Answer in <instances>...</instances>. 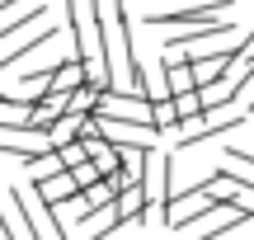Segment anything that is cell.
I'll return each mask as SVG.
<instances>
[{"label": "cell", "mask_w": 254, "mask_h": 240, "mask_svg": "<svg viewBox=\"0 0 254 240\" xmlns=\"http://www.w3.org/2000/svg\"><path fill=\"white\" fill-rule=\"evenodd\" d=\"M231 9V0H217V5H184V9H146V24L151 28H207L217 24Z\"/></svg>", "instance_id": "6da1fadb"}, {"label": "cell", "mask_w": 254, "mask_h": 240, "mask_svg": "<svg viewBox=\"0 0 254 240\" xmlns=\"http://www.w3.org/2000/svg\"><path fill=\"white\" fill-rule=\"evenodd\" d=\"M212 207H217V203H212L202 188H184V193L174 188V193H170V207H165V226H170V231H189V226H198Z\"/></svg>", "instance_id": "7a4b0ae2"}, {"label": "cell", "mask_w": 254, "mask_h": 240, "mask_svg": "<svg viewBox=\"0 0 254 240\" xmlns=\"http://www.w3.org/2000/svg\"><path fill=\"white\" fill-rule=\"evenodd\" d=\"M52 38H57V28H47V24H43V28H38V33H28L24 43L5 47V52H0V75H5V71H14L19 61H28V57H33L38 47H47V43H52Z\"/></svg>", "instance_id": "3957f363"}, {"label": "cell", "mask_w": 254, "mask_h": 240, "mask_svg": "<svg viewBox=\"0 0 254 240\" xmlns=\"http://www.w3.org/2000/svg\"><path fill=\"white\" fill-rule=\"evenodd\" d=\"M38 24H47V0H33V5H24L14 19H5V24H0V47H5L9 38H19L24 28H38Z\"/></svg>", "instance_id": "277c9868"}, {"label": "cell", "mask_w": 254, "mask_h": 240, "mask_svg": "<svg viewBox=\"0 0 254 240\" xmlns=\"http://www.w3.org/2000/svg\"><path fill=\"white\" fill-rule=\"evenodd\" d=\"M33 188H38V193H43L52 207H62V203H71V198L80 193V179H75V170H62V175L43 179V184H33Z\"/></svg>", "instance_id": "5b68a950"}, {"label": "cell", "mask_w": 254, "mask_h": 240, "mask_svg": "<svg viewBox=\"0 0 254 240\" xmlns=\"http://www.w3.org/2000/svg\"><path fill=\"white\" fill-rule=\"evenodd\" d=\"M24 165H28V179H33V184H43V179L62 175V170H66V160H62V151H57V146H43L38 156H28Z\"/></svg>", "instance_id": "8992f818"}, {"label": "cell", "mask_w": 254, "mask_h": 240, "mask_svg": "<svg viewBox=\"0 0 254 240\" xmlns=\"http://www.w3.org/2000/svg\"><path fill=\"white\" fill-rule=\"evenodd\" d=\"M221 156H226L231 170H240L245 179H254V151H240V146H231V141H226V146H221Z\"/></svg>", "instance_id": "52a82bcc"}, {"label": "cell", "mask_w": 254, "mask_h": 240, "mask_svg": "<svg viewBox=\"0 0 254 240\" xmlns=\"http://www.w3.org/2000/svg\"><path fill=\"white\" fill-rule=\"evenodd\" d=\"M62 151V160H66V170H75V165H85L90 160V146H85V137H75V141H66V146H57Z\"/></svg>", "instance_id": "ba28073f"}, {"label": "cell", "mask_w": 254, "mask_h": 240, "mask_svg": "<svg viewBox=\"0 0 254 240\" xmlns=\"http://www.w3.org/2000/svg\"><path fill=\"white\" fill-rule=\"evenodd\" d=\"M0 240H28L24 226H19V217H5V203H0Z\"/></svg>", "instance_id": "9c48e42d"}, {"label": "cell", "mask_w": 254, "mask_h": 240, "mask_svg": "<svg viewBox=\"0 0 254 240\" xmlns=\"http://www.w3.org/2000/svg\"><path fill=\"white\" fill-rule=\"evenodd\" d=\"M184 5H217V0H151V9H184Z\"/></svg>", "instance_id": "30bf717a"}, {"label": "cell", "mask_w": 254, "mask_h": 240, "mask_svg": "<svg viewBox=\"0 0 254 240\" xmlns=\"http://www.w3.org/2000/svg\"><path fill=\"white\" fill-rule=\"evenodd\" d=\"M24 5H33V0H0V19L14 14V9H24Z\"/></svg>", "instance_id": "8fae6325"}]
</instances>
